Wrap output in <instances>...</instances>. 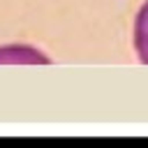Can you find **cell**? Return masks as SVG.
<instances>
[{"label": "cell", "mask_w": 148, "mask_h": 148, "mask_svg": "<svg viewBox=\"0 0 148 148\" xmlns=\"http://www.w3.org/2000/svg\"><path fill=\"white\" fill-rule=\"evenodd\" d=\"M134 51L139 60L148 65V0L141 5L134 18Z\"/></svg>", "instance_id": "6da1fadb"}]
</instances>
